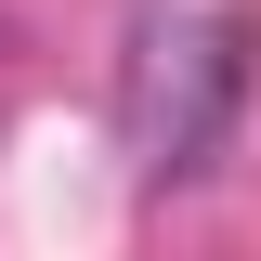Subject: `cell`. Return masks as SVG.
<instances>
[{
	"label": "cell",
	"mask_w": 261,
	"mask_h": 261,
	"mask_svg": "<svg viewBox=\"0 0 261 261\" xmlns=\"http://www.w3.org/2000/svg\"><path fill=\"white\" fill-rule=\"evenodd\" d=\"M222 105H235V39H222V27L157 39V65H144V130H157V170H209Z\"/></svg>",
	"instance_id": "1"
}]
</instances>
